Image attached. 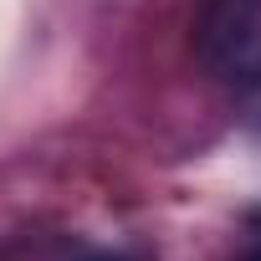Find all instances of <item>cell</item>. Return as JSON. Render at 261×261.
<instances>
[{
	"instance_id": "cell-1",
	"label": "cell",
	"mask_w": 261,
	"mask_h": 261,
	"mask_svg": "<svg viewBox=\"0 0 261 261\" xmlns=\"http://www.w3.org/2000/svg\"><path fill=\"white\" fill-rule=\"evenodd\" d=\"M195 51L225 87L256 92L261 87V0H200Z\"/></svg>"
},
{
	"instance_id": "cell-2",
	"label": "cell",
	"mask_w": 261,
	"mask_h": 261,
	"mask_svg": "<svg viewBox=\"0 0 261 261\" xmlns=\"http://www.w3.org/2000/svg\"><path fill=\"white\" fill-rule=\"evenodd\" d=\"M236 261H261V236H256V241H251V246H246V251H241Z\"/></svg>"
},
{
	"instance_id": "cell-3",
	"label": "cell",
	"mask_w": 261,
	"mask_h": 261,
	"mask_svg": "<svg viewBox=\"0 0 261 261\" xmlns=\"http://www.w3.org/2000/svg\"><path fill=\"white\" fill-rule=\"evenodd\" d=\"M87 261H139V256H123V251H102V256H87Z\"/></svg>"
}]
</instances>
